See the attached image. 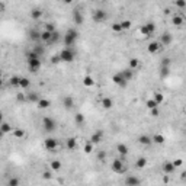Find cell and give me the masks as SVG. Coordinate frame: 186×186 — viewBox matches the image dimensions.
Instances as JSON below:
<instances>
[{"instance_id": "46", "label": "cell", "mask_w": 186, "mask_h": 186, "mask_svg": "<svg viewBox=\"0 0 186 186\" xmlns=\"http://www.w3.org/2000/svg\"><path fill=\"white\" fill-rule=\"evenodd\" d=\"M16 99H18V102H26V95L25 93H18Z\"/></svg>"}, {"instance_id": "13", "label": "cell", "mask_w": 186, "mask_h": 186, "mask_svg": "<svg viewBox=\"0 0 186 186\" xmlns=\"http://www.w3.org/2000/svg\"><path fill=\"white\" fill-rule=\"evenodd\" d=\"M160 48H161V45H160L157 41H153V42H150L148 44V46H147V51L150 54H156L160 51Z\"/></svg>"}, {"instance_id": "49", "label": "cell", "mask_w": 186, "mask_h": 186, "mask_svg": "<svg viewBox=\"0 0 186 186\" xmlns=\"http://www.w3.org/2000/svg\"><path fill=\"white\" fill-rule=\"evenodd\" d=\"M51 63H53V64H58V63H61L60 55H58V54H55V55H53V57H51Z\"/></svg>"}, {"instance_id": "14", "label": "cell", "mask_w": 186, "mask_h": 186, "mask_svg": "<svg viewBox=\"0 0 186 186\" xmlns=\"http://www.w3.org/2000/svg\"><path fill=\"white\" fill-rule=\"evenodd\" d=\"M73 19H74V23L76 25H81L83 22H84V16H83V13L80 12V10H74L73 12Z\"/></svg>"}, {"instance_id": "21", "label": "cell", "mask_w": 186, "mask_h": 186, "mask_svg": "<svg viewBox=\"0 0 186 186\" xmlns=\"http://www.w3.org/2000/svg\"><path fill=\"white\" fill-rule=\"evenodd\" d=\"M172 22L176 25V26H180V25H183L185 19H183V16H180V15H173V16H172Z\"/></svg>"}, {"instance_id": "55", "label": "cell", "mask_w": 186, "mask_h": 186, "mask_svg": "<svg viewBox=\"0 0 186 186\" xmlns=\"http://www.w3.org/2000/svg\"><path fill=\"white\" fill-rule=\"evenodd\" d=\"M150 112H151V116H157V115H159V111H157V108H156V109H151Z\"/></svg>"}, {"instance_id": "58", "label": "cell", "mask_w": 186, "mask_h": 186, "mask_svg": "<svg viewBox=\"0 0 186 186\" xmlns=\"http://www.w3.org/2000/svg\"><path fill=\"white\" fill-rule=\"evenodd\" d=\"M185 176H186V173H185V172L180 173V177H182V179H185Z\"/></svg>"}, {"instance_id": "43", "label": "cell", "mask_w": 186, "mask_h": 186, "mask_svg": "<svg viewBox=\"0 0 186 186\" xmlns=\"http://www.w3.org/2000/svg\"><path fill=\"white\" fill-rule=\"evenodd\" d=\"M7 186H19V179L18 177H10L7 180Z\"/></svg>"}, {"instance_id": "54", "label": "cell", "mask_w": 186, "mask_h": 186, "mask_svg": "<svg viewBox=\"0 0 186 186\" xmlns=\"http://www.w3.org/2000/svg\"><path fill=\"white\" fill-rule=\"evenodd\" d=\"M42 177H44L45 180H50L51 177H53V174H51V172H44L42 173Z\"/></svg>"}, {"instance_id": "9", "label": "cell", "mask_w": 186, "mask_h": 186, "mask_svg": "<svg viewBox=\"0 0 186 186\" xmlns=\"http://www.w3.org/2000/svg\"><path fill=\"white\" fill-rule=\"evenodd\" d=\"M44 147H45L48 151H54L57 147H58V140L57 138H46L44 141Z\"/></svg>"}, {"instance_id": "33", "label": "cell", "mask_w": 186, "mask_h": 186, "mask_svg": "<svg viewBox=\"0 0 186 186\" xmlns=\"http://www.w3.org/2000/svg\"><path fill=\"white\" fill-rule=\"evenodd\" d=\"M154 102H156L157 105L163 103V102H164V96H163V93H160V92L154 93Z\"/></svg>"}, {"instance_id": "23", "label": "cell", "mask_w": 186, "mask_h": 186, "mask_svg": "<svg viewBox=\"0 0 186 186\" xmlns=\"http://www.w3.org/2000/svg\"><path fill=\"white\" fill-rule=\"evenodd\" d=\"M0 131H2L3 134L12 133V125L7 124V122H2V124H0Z\"/></svg>"}, {"instance_id": "17", "label": "cell", "mask_w": 186, "mask_h": 186, "mask_svg": "<svg viewBox=\"0 0 186 186\" xmlns=\"http://www.w3.org/2000/svg\"><path fill=\"white\" fill-rule=\"evenodd\" d=\"M138 143L141 144V146H150L153 141H151V137H150V135H140Z\"/></svg>"}, {"instance_id": "4", "label": "cell", "mask_w": 186, "mask_h": 186, "mask_svg": "<svg viewBox=\"0 0 186 186\" xmlns=\"http://www.w3.org/2000/svg\"><path fill=\"white\" fill-rule=\"evenodd\" d=\"M154 31H156V25H154L153 22H147V23H144L143 26L140 28V32L143 33L144 36H150V35H153Z\"/></svg>"}, {"instance_id": "39", "label": "cell", "mask_w": 186, "mask_h": 186, "mask_svg": "<svg viewBox=\"0 0 186 186\" xmlns=\"http://www.w3.org/2000/svg\"><path fill=\"white\" fill-rule=\"evenodd\" d=\"M74 121H76V124H83V122H84V115H83V113L81 112H79V113H76V115H74Z\"/></svg>"}, {"instance_id": "52", "label": "cell", "mask_w": 186, "mask_h": 186, "mask_svg": "<svg viewBox=\"0 0 186 186\" xmlns=\"http://www.w3.org/2000/svg\"><path fill=\"white\" fill-rule=\"evenodd\" d=\"M105 159H106V153H105V151H99V153H98V160L103 161Z\"/></svg>"}, {"instance_id": "34", "label": "cell", "mask_w": 186, "mask_h": 186, "mask_svg": "<svg viewBox=\"0 0 186 186\" xmlns=\"http://www.w3.org/2000/svg\"><path fill=\"white\" fill-rule=\"evenodd\" d=\"M151 141L156 143V144H163V143H164V137H163L161 134H156L154 137H151Z\"/></svg>"}, {"instance_id": "16", "label": "cell", "mask_w": 186, "mask_h": 186, "mask_svg": "<svg viewBox=\"0 0 186 186\" xmlns=\"http://www.w3.org/2000/svg\"><path fill=\"white\" fill-rule=\"evenodd\" d=\"M40 95L35 92H31V93H26V102H31V103H38L40 100Z\"/></svg>"}, {"instance_id": "27", "label": "cell", "mask_w": 186, "mask_h": 186, "mask_svg": "<svg viewBox=\"0 0 186 186\" xmlns=\"http://www.w3.org/2000/svg\"><path fill=\"white\" fill-rule=\"evenodd\" d=\"M116 151H118L121 156H126L129 150H128V146H125V144H118V146H116Z\"/></svg>"}, {"instance_id": "29", "label": "cell", "mask_w": 186, "mask_h": 186, "mask_svg": "<svg viewBox=\"0 0 186 186\" xmlns=\"http://www.w3.org/2000/svg\"><path fill=\"white\" fill-rule=\"evenodd\" d=\"M42 16V10L41 9H32L31 10V18H32L33 20H38Z\"/></svg>"}, {"instance_id": "59", "label": "cell", "mask_w": 186, "mask_h": 186, "mask_svg": "<svg viewBox=\"0 0 186 186\" xmlns=\"http://www.w3.org/2000/svg\"><path fill=\"white\" fill-rule=\"evenodd\" d=\"M3 137H5V134H3V133H2V131H0V141L3 140Z\"/></svg>"}, {"instance_id": "7", "label": "cell", "mask_w": 186, "mask_h": 186, "mask_svg": "<svg viewBox=\"0 0 186 186\" xmlns=\"http://www.w3.org/2000/svg\"><path fill=\"white\" fill-rule=\"evenodd\" d=\"M111 169H112V172H115V173H124V172H125L124 161H122V160L115 159L112 161V166H111Z\"/></svg>"}, {"instance_id": "37", "label": "cell", "mask_w": 186, "mask_h": 186, "mask_svg": "<svg viewBox=\"0 0 186 186\" xmlns=\"http://www.w3.org/2000/svg\"><path fill=\"white\" fill-rule=\"evenodd\" d=\"M170 73V68L169 67H160V77L161 79H166L167 76Z\"/></svg>"}, {"instance_id": "26", "label": "cell", "mask_w": 186, "mask_h": 186, "mask_svg": "<svg viewBox=\"0 0 186 186\" xmlns=\"http://www.w3.org/2000/svg\"><path fill=\"white\" fill-rule=\"evenodd\" d=\"M51 36H53L51 32H46V31H42V32H41V41H44L46 44L51 42Z\"/></svg>"}, {"instance_id": "20", "label": "cell", "mask_w": 186, "mask_h": 186, "mask_svg": "<svg viewBox=\"0 0 186 186\" xmlns=\"http://www.w3.org/2000/svg\"><path fill=\"white\" fill-rule=\"evenodd\" d=\"M66 146H67V148H68V150H76V147H77V140L74 138V137L67 138Z\"/></svg>"}, {"instance_id": "1", "label": "cell", "mask_w": 186, "mask_h": 186, "mask_svg": "<svg viewBox=\"0 0 186 186\" xmlns=\"http://www.w3.org/2000/svg\"><path fill=\"white\" fill-rule=\"evenodd\" d=\"M79 38V32L74 29V28H68L66 31V35H64V45L67 48H71L74 45V42Z\"/></svg>"}, {"instance_id": "18", "label": "cell", "mask_w": 186, "mask_h": 186, "mask_svg": "<svg viewBox=\"0 0 186 186\" xmlns=\"http://www.w3.org/2000/svg\"><path fill=\"white\" fill-rule=\"evenodd\" d=\"M121 74H122V77L125 79V81H131L133 77H134L133 70H129V68H124V70L121 71Z\"/></svg>"}, {"instance_id": "62", "label": "cell", "mask_w": 186, "mask_h": 186, "mask_svg": "<svg viewBox=\"0 0 186 186\" xmlns=\"http://www.w3.org/2000/svg\"><path fill=\"white\" fill-rule=\"evenodd\" d=\"M0 57H2V50H0Z\"/></svg>"}, {"instance_id": "30", "label": "cell", "mask_w": 186, "mask_h": 186, "mask_svg": "<svg viewBox=\"0 0 186 186\" xmlns=\"http://www.w3.org/2000/svg\"><path fill=\"white\" fill-rule=\"evenodd\" d=\"M29 86H31V80L28 79V77H20L19 87H22V89H28Z\"/></svg>"}, {"instance_id": "2", "label": "cell", "mask_w": 186, "mask_h": 186, "mask_svg": "<svg viewBox=\"0 0 186 186\" xmlns=\"http://www.w3.org/2000/svg\"><path fill=\"white\" fill-rule=\"evenodd\" d=\"M58 55H60V60L63 63H71V61H74V55L76 54H74V51L71 48H64Z\"/></svg>"}, {"instance_id": "10", "label": "cell", "mask_w": 186, "mask_h": 186, "mask_svg": "<svg viewBox=\"0 0 186 186\" xmlns=\"http://www.w3.org/2000/svg\"><path fill=\"white\" fill-rule=\"evenodd\" d=\"M112 81L116 84V86H119V87H125L126 84H128V81H125V79L122 77V74L119 73H116V74H113V77H112Z\"/></svg>"}, {"instance_id": "61", "label": "cell", "mask_w": 186, "mask_h": 186, "mask_svg": "<svg viewBox=\"0 0 186 186\" xmlns=\"http://www.w3.org/2000/svg\"><path fill=\"white\" fill-rule=\"evenodd\" d=\"M2 74H3V73H2V70H0V79H2Z\"/></svg>"}, {"instance_id": "15", "label": "cell", "mask_w": 186, "mask_h": 186, "mask_svg": "<svg viewBox=\"0 0 186 186\" xmlns=\"http://www.w3.org/2000/svg\"><path fill=\"white\" fill-rule=\"evenodd\" d=\"M174 169H176V167L173 166L172 161H164V163H163V172L166 173V174H172V173L174 172Z\"/></svg>"}, {"instance_id": "3", "label": "cell", "mask_w": 186, "mask_h": 186, "mask_svg": "<svg viewBox=\"0 0 186 186\" xmlns=\"http://www.w3.org/2000/svg\"><path fill=\"white\" fill-rule=\"evenodd\" d=\"M42 126H44V129L46 133H53L54 129L57 128V122L53 118H50V116H44L42 118Z\"/></svg>"}, {"instance_id": "42", "label": "cell", "mask_w": 186, "mask_h": 186, "mask_svg": "<svg viewBox=\"0 0 186 186\" xmlns=\"http://www.w3.org/2000/svg\"><path fill=\"white\" fill-rule=\"evenodd\" d=\"M51 169L55 170V172H58V170L61 169V163L58 161V160H53V161H51Z\"/></svg>"}, {"instance_id": "35", "label": "cell", "mask_w": 186, "mask_h": 186, "mask_svg": "<svg viewBox=\"0 0 186 186\" xmlns=\"http://www.w3.org/2000/svg\"><path fill=\"white\" fill-rule=\"evenodd\" d=\"M140 67V61L137 58H131L129 60V64H128V68L129 70H135V68H138Z\"/></svg>"}, {"instance_id": "24", "label": "cell", "mask_w": 186, "mask_h": 186, "mask_svg": "<svg viewBox=\"0 0 186 186\" xmlns=\"http://www.w3.org/2000/svg\"><path fill=\"white\" fill-rule=\"evenodd\" d=\"M29 38L32 41H40L41 40V32L36 31V29H31L29 31Z\"/></svg>"}, {"instance_id": "56", "label": "cell", "mask_w": 186, "mask_h": 186, "mask_svg": "<svg viewBox=\"0 0 186 186\" xmlns=\"http://www.w3.org/2000/svg\"><path fill=\"white\" fill-rule=\"evenodd\" d=\"M3 9H5V3L0 2V12H3Z\"/></svg>"}, {"instance_id": "19", "label": "cell", "mask_w": 186, "mask_h": 186, "mask_svg": "<svg viewBox=\"0 0 186 186\" xmlns=\"http://www.w3.org/2000/svg\"><path fill=\"white\" fill-rule=\"evenodd\" d=\"M63 105H64L66 109H71V108L74 106V99L71 96H66V98L63 99Z\"/></svg>"}, {"instance_id": "51", "label": "cell", "mask_w": 186, "mask_h": 186, "mask_svg": "<svg viewBox=\"0 0 186 186\" xmlns=\"http://www.w3.org/2000/svg\"><path fill=\"white\" fill-rule=\"evenodd\" d=\"M172 163H173V166H174V167H180L182 164H183V160H182V159H176L174 161H172Z\"/></svg>"}, {"instance_id": "57", "label": "cell", "mask_w": 186, "mask_h": 186, "mask_svg": "<svg viewBox=\"0 0 186 186\" xmlns=\"http://www.w3.org/2000/svg\"><path fill=\"white\" fill-rule=\"evenodd\" d=\"M2 122H3V112L0 111V124H2Z\"/></svg>"}, {"instance_id": "45", "label": "cell", "mask_w": 186, "mask_h": 186, "mask_svg": "<svg viewBox=\"0 0 186 186\" xmlns=\"http://www.w3.org/2000/svg\"><path fill=\"white\" fill-rule=\"evenodd\" d=\"M44 31H46V32H55V28H54L53 23H45L44 25Z\"/></svg>"}, {"instance_id": "22", "label": "cell", "mask_w": 186, "mask_h": 186, "mask_svg": "<svg viewBox=\"0 0 186 186\" xmlns=\"http://www.w3.org/2000/svg\"><path fill=\"white\" fill-rule=\"evenodd\" d=\"M113 106V100L111 98H103L102 99V108L103 109H111Z\"/></svg>"}, {"instance_id": "25", "label": "cell", "mask_w": 186, "mask_h": 186, "mask_svg": "<svg viewBox=\"0 0 186 186\" xmlns=\"http://www.w3.org/2000/svg\"><path fill=\"white\" fill-rule=\"evenodd\" d=\"M147 166V159L146 157H138L137 161H135V167L137 169H144Z\"/></svg>"}, {"instance_id": "11", "label": "cell", "mask_w": 186, "mask_h": 186, "mask_svg": "<svg viewBox=\"0 0 186 186\" xmlns=\"http://www.w3.org/2000/svg\"><path fill=\"white\" fill-rule=\"evenodd\" d=\"M172 41H173V36H172V33H169V32H164L161 36H160V45L161 46H166V45H170L172 44Z\"/></svg>"}, {"instance_id": "6", "label": "cell", "mask_w": 186, "mask_h": 186, "mask_svg": "<svg viewBox=\"0 0 186 186\" xmlns=\"http://www.w3.org/2000/svg\"><path fill=\"white\" fill-rule=\"evenodd\" d=\"M28 68L31 73H36L41 68V58H28Z\"/></svg>"}, {"instance_id": "40", "label": "cell", "mask_w": 186, "mask_h": 186, "mask_svg": "<svg viewBox=\"0 0 186 186\" xmlns=\"http://www.w3.org/2000/svg\"><path fill=\"white\" fill-rule=\"evenodd\" d=\"M121 28H122V31H128L129 28H131V20H122V22H119Z\"/></svg>"}, {"instance_id": "12", "label": "cell", "mask_w": 186, "mask_h": 186, "mask_svg": "<svg viewBox=\"0 0 186 186\" xmlns=\"http://www.w3.org/2000/svg\"><path fill=\"white\" fill-rule=\"evenodd\" d=\"M125 185L126 186H140L141 185V179H138L137 176H126Z\"/></svg>"}, {"instance_id": "36", "label": "cell", "mask_w": 186, "mask_h": 186, "mask_svg": "<svg viewBox=\"0 0 186 186\" xmlns=\"http://www.w3.org/2000/svg\"><path fill=\"white\" fill-rule=\"evenodd\" d=\"M19 81H20V77H18V76H13V77H10L9 79V84L13 87H19Z\"/></svg>"}, {"instance_id": "38", "label": "cell", "mask_w": 186, "mask_h": 186, "mask_svg": "<svg viewBox=\"0 0 186 186\" xmlns=\"http://www.w3.org/2000/svg\"><path fill=\"white\" fill-rule=\"evenodd\" d=\"M32 53H35V54H36V55H38V57L41 58V55L44 54V46H41V45H35V46L32 48Z\"/></svg>"}, {"instance_id": "53", "label": "cell", "mask_w": 186, "mask_h": 186, "mask_svg": "<svg viewBox=\"0 0 186 186\" xmlns=\"http://www.w3.org/2000/svg\"><path fill=\"white\" fill-rule=\"evenodd\" d=\"M174 5L177 7H186V2L185 0H177V2H174Z\"/></svg>"}, {"instance_id": "28", "label": "cell", "mask_w": 186, "mask_h": 186, "mask_svg": "<svg viewBox=\"0 0 186 186\" xmlns=\"http://www.w3.org/2000/svg\"><path fill=\"white\" fill-rule=\"evenodd\" d=\"M36 105H38V108H40V109H46V108H50L51 102H50L48 99H40Z\"/></svg>"}, {"instance_id": "41", "label": "cell", "mask_w": 186, "mask_h": 186, "mask_svg": "<svg viewBox=\"0 0 186 186\" xmlns=\"http://www.w3.org/2000/svg\"><path fill=\"white\" fill-rule=\"evenodd\" d=\"M146 106L148 108L150 111H151V109H156V108L159 106V105H157V103L154 102V99H148V100H147V102H146Z\"/></svg>"}, {"instance_id": "48", "label": "cell", "mask_w": 186, "mask_h": 186, "mask_svg": "<svg viewBox=\"0 0 186 186\" xmlns=\"http://www.w3.org/2000/svg\"><path fill=\"white\" fill-rule=\"evenodd\" d=\"M112 31H113V32H116V33H119V32H122V28H121L119 23H113V25H112Z\"/></svg>"}, {"instance_id": "47", "label": "cell", "mask_w": 186, "mask_h": 186, "mask_svg": "<svg viewBox=\"0 0 186 186\" xmlns=\"http://www.w3.org/2000/svg\"><path fill=\"white\" fill-rule=\"evenodd\" d=\"M92 151H93V144L87 143L86 146H84V153H86V154H90Z\"/></svg>"}, {"instance_id": "31", "label": "cell", "mask_w": 186, "mask_h": 186, "mask_svg": "<svg viewBox=\"0 0 186 186\" xmlns=\"http://www.w3.org/2000/svg\"><path fill=\"white\" fill-rule=\"evenodd\" d=\"M15 138H23L25 137V131L22 129V128H15L13 131H12Z\"/></svg>"}, {"instance_id": "8", "label": "cell", "mask_w": 186, "mask_h": 186, "mask_svg": "<svg viewBox=\"0 0 186 186\" xmlns=\"http://www.w3.org/2000/svg\"><path fill=\"white\" fill-rule=\"evenodd\" d=\"M103 137H105V134H103V131H95V133L90 135V144H99V143H102V140H103Z\"/></svg>"}, {"instance_id": "44", "label": "cell", "mask_w": 186, "mask_h": 186, "mask_svg": "<svg viewBox=\"0 0 186 186\" xmlns=\"http://www.w3.org/2000/svg\"><path fill=\"white\" fill-rule=\"evenodd\" d=\"M170 63H172V60L169 57H164L161 60V63H160V67H170Z\"/></svg>"}, {"instance_id": "50", "label": "cell", "mask_w": 186, "mask_h": 186, "mask_svg": "<svg viewBox=\"0 0 186 186\" xmlns=\"http://www.w3.org/2000/svg\"><path fill=\"white\" fill-rule=\"evenodd\" d=\"M58 40H60V33L55 31V32H53V36H51V44H53V42H57Z\"/></svg>"}, {"instance_id": "32", "label": "cell", "mask_w": 186, "mask_h": 186, "mask_svg": "<svg viewBox=\"0 0 186 186\" xmlns=\"http://www.w3.org/2000/svg\"><path fill=\"white\" fill-rule=\"evenodd\" d=\"M83 84L86 87H92L95 84V79H93L92 76H86L84 79H83Z\"/></svg>"}, {"instance_id": "60", "label": "cell", "mask_w": 186, "mask_h": 186, "mask_svg": "<svg viewBox=\"0 0 186 186\" xmlns=\"http://www.w3.org/2000/svg\"><path fill=\"white\" fill-rule=\"evenodd\" d=\"M2 84H3V79H0V87H2Z\"/></svg>"}, {"instance_id": "5", "label": "cell", "mask_w": 186, "mask_h": 186, "mask_svg": "<svg viewBox=\"0 0 186 186\" xmlns=\"http://www.w3.org/2000/svg\"><path fill=\"white\" fill-rule=\"evenodd\" d=\"M93 20L96 22V23H100V22H105L108 19V13L103 10V9H98V10H95L93 12Z\"/></svg>"}]
</instances>
